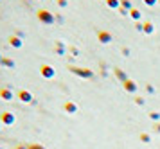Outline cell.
<instances>
[{
  "label": "cell",
  "instance_id": "obj_1",
  "mask_svg": "<svg viewBox=\"0 0 160 149\" xmlns=\"http://www.w3.org/2000/svg\"><path fill=\"white\" fill-rule=\"evenodd\" d=\"M36 16H38V20L42 23H45V25H52L54 23V14L51 11H47V9H40L36 13Z\"/></svg>",
  "mask_w": 160,
  "mask_h": 149
},
{
  "label": "cell",
  "instance_id": "obj_2",
  "mask_svg": "<svg viewBox=\"0 0 160 149\" xmlns=\"http://www.w3.org/2000/svg\"><path fill=\"white\" fill-rule=\"evenodd\" d=\"M68 70L76 74V76H81V77H92L94 76V72L88 70V68H78V67H68Z\"/></svg>",
  "mask_w": 160,
  "mask_h": 149
},
{
  "label": "cell",
  "instance_id": "obj_3",
  "mask_svg": "<svg viewBox=\"0 0 160 149\" xmlns=\"http://www.w3.org/2000/svg\"><path fill=\"white\" fill-rule=\"evenodd\" d=\"M15 115L11 113V112H4V113L0 115V122L2 124H6V126H11V124H15Z\"/></svg>",
  "mask_w": 160,
  "mask_h": 149
},
{
  "label": "cell",
  "instance_id": "obj_4",
  "mask_svg": "<svg viewBox=\"0 0 160 149\" xmlns=\"http://www.w3.org/2000/svg\"><path fill=\"white\" fill-rule=\"evenodd\" d=\"M40 74H42L43 77L51 79V77H54L56 72H54V68H52L51 65H42V67H40Z\"/></svg>",
  "mask_w": 160,
  "mask_h": 149
},
{
  "label": "cell",
  "instance_id": "obj_5",
  "mask_svg": "<svg viewBox=\"0 0 160 149\" xmlns=\"http://www.w3.org/2000/svg\"><path fill=\"white\" fill-rule=\"evenodd\" d=\"M18 99L22 102H32V93L27 92V90H20L18 92Z\"/></svg>",
  "mask_w": 160,
  "mask_h": 149
},
{
  "label": "cell",
  "instance_id": "obj_6",
  "mask_svg": "<svg viewBox=\"0 0 160 149\" xmlns=\"http://www.w3.org/2000/svg\"><path fill=\"white\" fill-rule=\"evenodd\" d=\"M9 43H11V47H15V49H22V45H23V42H22V38L20 36H9Z\"/></svg>",
  "mask_w": 160,
  "mask_h": 149
},
{
  "label": "cell",
  "instance_id": "obj_7",
  "mask_svg": "<svg viewBox=\"0 0 160 149\" xmlns=\"http://www.w3.org/2000/svg\"><path fill=\"white\" fill-rule=\"evenodd\" d=\"M0 97H2L4 101H11L15 95H13V90H11L9 86H6V88H2V90H0Z\"/></svg>",
  "mask_w": 160,
  "mask_h": 149
},
{
  "label": "cell",
  "instance_id": "obj_8",
  "mask_svg": "<svg viewBox=\"0 0 160 149\" xmlns=\"http://www.w3.org/2000/svg\"><path fill=\"white\" fill-rule=\"evenodd\" d=\"M97 38H99L101 43H110L112 42V34L106 32V31H99V32H97Z\"/></svg>",
  "mask_w": 160,
  "mask_h": 149
},
{
  "label": "cell",
  "instance_id": "obj_9",
  "mask_svg": "<svg viewBox=\"0 0 160 149\" xmlns=\"http://www.w3.org/2000/svg\"><path fill=\"white\" fill-rule=\"evenodd\" d=\"M0 65H4V67H8V68H13V67H15V59H11V57H4Z\"/></svg>",
  "mask_w": 160,
  "mask_h": 149
},
{
  "label": "cell",
  "instance_id": "obj_10",
  "mask_svg": "<svg viewBox=\"0 0 160 149\" xmlns=\"http://www.w3.org/2000/svg\"><path fill=\"white\" fill-rule=\"evenodd\" d=\"M65 110L68 112V113H76V112H78V106H76L74 102H67V104H65Z\"/></svg>",
  "mask_w": 160,
  "mask_h": 149
},
{
  "label": "cell",
  "instance_id": "obj_11",
  "mask_svg": "<svg viewBox=\"0 0 160 149\" xmlns=\"http://www.w3.org/2000/svg\"><path fill=\"white\" fill-rule=\"evenodd\" d=\"M124 88H126L128 92H135V88H137V86H135L133 81H124Z\"/></svg>",
  "mask_w": 160,
  "mask_h": 149
},
{
  "label": "cell",
  "instance_id": "obj_12",
  "mask_svg": "<svg viewBox=\"0 0 160 149\" xmlns=\"http://www.w3.org/2000/svg\"><path fill=\"white\" fill-rule=\"evenodd\" d=\"M142 31H144L146 34H151L153 32V23L151 22H144V29H142Z\"/></svg>",
  "mask_w": 160,
  "mask_h": 149
},
{
  "label": "cell",
  "instance_id": "obj_13",
  "mask_svg": "<svg viewBox=\"0 0 160 149\" xmlns=\"http://www.w3.org/2000/svg\"><path fill=\"white\" fill-rule=\"evenodd\" d=\"M130 16L133 18V20H140V11H138V9H131Z\"/></svg>",
  "mask_w": 160,
  "mask_h": 149
},
{
  "label": "cell",
  "instance_id": "obj_14",
  "mask_svg": "<svg viewBox=\"0 0 160 149\" xmlns=\"http://www.w3.org/2000/svg\"><path fill=\"white\" fill-rule=\"evenodd\" d=\"M106 6L112 7V9H117L119 7V0H106Z\"/></svg>",
  "mask_w": 160,
  "mask_h": 149
},
{
  "label": "cell",
  "instance_id": "obj_15",
  "mask_svg": "<svg viewBox=\"0 0 160 149\" xmlns=\"http://www.w3.org/2000/svg\"><path fill=\"white\" fill-rule=\"evenodd\" d=\"M56 52H58V54H63V52H65V47H63L61 42H58V45H56Z\"/></svg>",
  "mask_w": 160,
  "mask_h": 149
},
{
  "label": "cell",
  "instance_id": "obj_16",
  "mask_svg": "<svg viewBox=\"0 0 160 149\" xmlns=\"http://www.w3.org/2000/svg\"><path fill=\"white\" fill-rule=\"evenodd\" d=\"M144 4L146 6H157V4H158V0H144Z\"/></svg>",
  "mask_w": 160,
  "mask_h": 149
},
{
  "label": "cell",
  "instance_id": "obj_17",
  "mask_svg": "<svg viewBox=\"0 0 160 149\" xmlns=\"http://www.w3.org/2000/svg\"><path fill=\"white\" fill-rule=\"evenodd\" d=\"M122 9H130V11H131V4H130V0H122Z\"/></svg>",
  "mask_w": 160,
  "mask_h": 149
},
{
  "label": "cell",
  "instance_id": "obj_18",
  "mask_svg": "<svg viewBox=\"0 0 160 149\" xmlns=\"http://www.w3.org/2000/svg\"><path fill=\"white\" fill-rule=\"evenodd\" d=\"M115 74H117V76H119L121 79H126V76H124V72L121 70V68H115Z\"/></svg>",
  "mask_w": 160,
  "mask_h": 149
},
{
  "label": "cell",
  "instance_id": "obj_19",
  "mask_svg": "<svg viewBox=\"0 0 160 149\" xmlns=\"http://www.w3.org/2000/svg\"><path fill=\"white\" fill-rule=\"evenodd\" d=\"M29 149H45L43 146H38V144H32V146H29Z\"/></svg>",
  "mask_w": 160,
  "mask_h": 149
},
{
  "label": "cell",
  "instance_id": "obj_20",
  "mask_svg": "<svg viewBox=\"0 0 160 149\" xmlns=\"http://www.w3.org/2000/svg\"><path fill=\"white\" fill-rule=\"evenodd\" d=\"M58 6L59 7H67V0H58Z\"/></svg>",
  "mask_w": 160,
  "mask_h": 149
},
{
  "label": "cell",
  "instance_id": "obj_21",
  "mask_svg": "<svg viewBox=\"0 0 160 149\" xmlns=\"http://www.w3.org/2000/svg\"><path fill=\"white\" fill-rule=\"evenodd\" d=\"M16 149H29V147H25V146H18Z\"/></svg>",
  "mask_w": 160,
  "mask_h": 149
},
{
  "label": "cell",
  "instance_id": "obj_22",
  "mask_svg": "<svg viewBox=\"0 0 160 149\" xmlns=\"http://www.w3.org/2000/svg\"><path fill=\"white\" fill-rule=\"evenodd\" d=\"M2 59H4V56H2V54H0V63H2Z\"/></svg>",
  "mask_w": 160,
  "mask_h": 149
},
{
  "label": "cell",
  "instance_id": "obj_23",
  "mask_svg": "<svg viewBox=\"0 0 160 149\" xmlns=\"http://www.w3.org/2000/svg\"><path fill=\"white\" fill-rule=\"evenodd\" d=\"M0 129H2V122H0Z\"/></svg>",
  "mask_w": 160,
  "mask_h": 149
},
{
  "label": "cell",
  "instance_id": "obj_24",
  "mask_svg": "<svg viewBox=\"0 0 160 149\" xmlns=\"http://www.w3.org/2000/svg\"><path fill=\"white\" fill-rule=\"evenodd\" d=\"M158 4H160V0H158Z\"/></svg>",
  "mask_w": 160,
  "mask_h": 149
},
{
  "label": "cell",
  "instance_id": "obj_25",
  "mask_svg": "<svg viewBox=\"0 0 160 149\" xmlns=\"http://www.w3.org/2000/svg\"><path fill=\"white\" fill-rule=\"evenodd\" d=\"M0 149H2V147H0Z\"/></svg>",
  "mask_w": 160,
  "mask_h": 149
}]
</instances>
